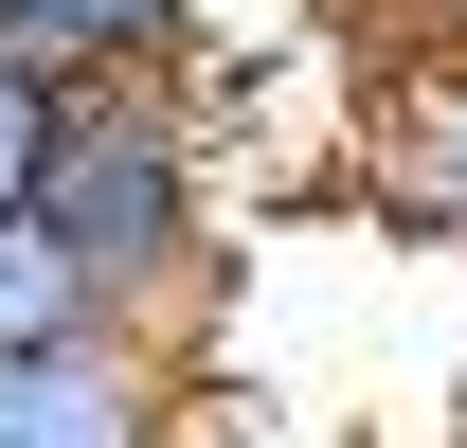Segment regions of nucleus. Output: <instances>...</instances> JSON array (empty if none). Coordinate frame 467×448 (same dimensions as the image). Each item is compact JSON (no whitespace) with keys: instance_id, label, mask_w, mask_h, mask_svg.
<instances>
[{"instance_id":"obj_1","label":"nucleus","mask_w":467,"mask_h":448,"mask_svg":"<svg viewBox=\"0 0 467 448\" xmlns=\"http://www.w3.org/2000/svg\"><path fill=\"white\" fill-rule=\"evenodd\" d=\"M36 216L90 251L144 341H198L234 270V162H216V108H198V72H109V90H72L55 108V162H36Z\"/></svg>"},{"instance_id":"obj_2","label":"nucleus","mask_w":467,"mask_h":448,"mask_svg":"<svg viewBox=\"0 0 467 448\" xmlns=\"http://www.w3.org/2000/svg\"><path fill=\"white\" fill-rule=\"evenodd\" d=\"M342 198L396 251H467V0H431L413 36H378L359 55V162Z\"/></svg>"},{"instance_id":"obj_3","label":"nucleus","mask_w":467,"mask_h":448,"mask_svg":"<svg viewBox=\"0 0 467 448\" xmlns=\"http://www.w3.org/2000/svg\"><path fill=\"white\" fill-rule=\"evenodd\" d=\"M198 431V341H55V359H0V448H180Z\"/></svg>"},{"instance_id":"obj_4","label":"nucleus","mask_w":467,"mask_h":448,"mask_svg":"<svg viewBox=\"0 0 467 448\" xmlns=\"http://www.w3.org/2000/svg\"><path fill=\"white\" fill-rule=\"evenodd\" d=\"M0 55L55 72V90H109V72H198V55H216V0H0Z\"/></svg>"},{"instance_id":"obj_5","label":"nucleus","mask_w":467,"mask_h":448,"mask_svg":"<svg viewBox=\"0 0 467 448\" xmlns=\"http://www.w3.org/2000/svg\"><path fill=\"white\" fill-rule=\"evenodd\" d=\"M126 305L90 287V251H72L55 216H0V359H55V341H109Z\"/></svg>"},{"instance_id":"obj_6","label":"nucleus","mask_w":467,"mask_h":448,"mask_svg":"<svg viewBox=\"0 0 467 448\" xmlns=\"http://www.w3.org/2000/svg\"><path fill=\"white\" fill-rule=\"evenodd\" d=\"M55 108H72L55 72H18V55H0V216H36V162H55Z\"/></svg>"},{"instance_id":"obj_7","label":"nucleus","mask_w":467,"mask_h":448,"mask_svg":"<svg viewBox=\"0 0 467 448\" xmlns=\"http://www.w3.org/2000/svg\"><path fill=\"white\" fill-rule=\"evenodd\" d=\"M180 448H198V431H180Z\"/></svg>"}]
</instances>
